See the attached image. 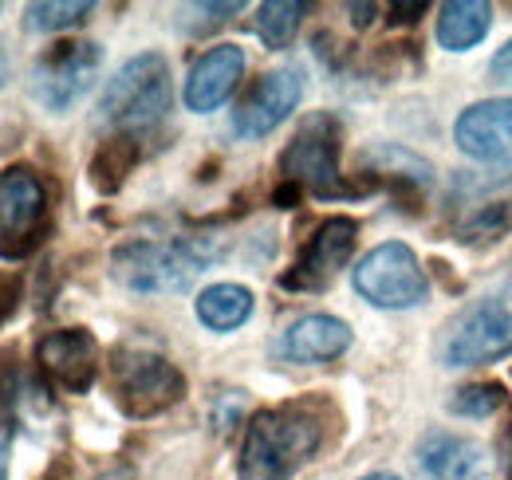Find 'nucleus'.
I'll list each match as a JSON object with an SVG mask.
<instances>
[{"instance_id":"1","label":"nucleus","mask_w":512,"mask_h":480,"mask_svg":"<svg viewBox=\"0 0 512 480\" xmlns=\"http://www.w3.org/2000/svg\"><path fill=\"white\" fill-rule=\"evenodd\" d=\"M323 429L320 421L296 406L264 410L249 421L237 480H292L296 469L320 449Z\"/></svg>"},{"instance_id":"2","label":"nucleus","mask_w":512,"mask_h":480,"mask_svg":"<svg viewBox=\"0 0 512 480\" xmlns=\"http://www.w3.org/2000/svg\"><path fill=\"white\" fill-rule=\"evenodd\" d=\"M209 260H213V248L197 240H134L115 252L111 272L130 292L166 296V292H186L209 268Z\"/></svg>"},{"instance_id":"3","label":"nucleus","mask_w":512,"mask_h":480,"mask_svg":"<svg viewBox=\"0 0 512 480\" xmlns=\"http://www.w3.org/2000/svg\"><path fill=\"white\" fill-rule=\"evenodd\" d=\"M170 103H174L170 63L158 52H142L107 79V91L99 99V119L119 130H146L166 119Z\"/></svg>"},{"instance_id":"4","label":"nucleus","mask_w":512,"mask_h":480,"mask_svg":"<svg viewBox=\"0 0 512 480\" xmlns=\"http://www.w3.org/2000/svg\"><path fill=\"white\" fill-rule=\"evenodd\" d=\"M111 378H115V398L130 418H154L186 394L182 370L158 351H142V347H123L111 362Z\"/></svg>"},{"instance_id":"5","label":"nucleus","mask_w":512,"mask_h":480,"mask_svg":"<svg viewBox=\"0 0 512 480\" xmlns=\"http://www.w3.org/2000/svg\"><path fill=\"white\" fill-rule=\"evenodd\" d=\"M355 292L375 307L386 311H406L418 307L430 292V280L418 264V256L402 244V240H386L379 248H371L359 268H355Z\"/></svg>"},{"instance_id":"6","label":"nucleus","mask_w":512,"mask_h":480,"mask_svg":"<svg viewBox=\"0 0 512 480\" xmlns=\"http://www.w3.org/2000/svg\"><path fill=\"white\" fill-rule=\"evenodd\" d=\"M280 170L288 185H308L316 197H351L355 189L343 185L339 174V122L331 115H316L288 142L280 154Z\"/></svg>"},{"instance_id":"7","label":"nucleus","mask_w":512,"mask_h":480,"mask_svg":"<svg viewBox=\"0 0 512 480\" xmlns=\"http://www.w3.org/2000/svg\"><path fill=\"white\" fill-rule=\"evenodd\" d=\"M442 366H485L512 355V311L497 300L465 307L442 335Z\"/></svg>"},{"instance_id":"8","label":"nucleus","mask_w":512,"mask_h":480,"mask_svg":"<svg viewBox=\"0 0 512 480\" xmlns=\"http://www.w3.org/2000/svg\"><path fill=\"white\" fill-rule=\"evenodd\" d=\"M99 63H103V52H99L95 44L64 40V44H56L48 56H40L36 71H32V95H36L48 111L64 115V111H71V107L87 95V87H91L95 75H99Z\"/></svg>"},{"instance_id":"9","label":"nucleus","mask_w":512,"mask_h":480,"mask_svg":"<svg viewBox=\"0 0 512 480\" xmlns=\"http://www.w3.org/2000/svg\"><path fill=\"white\" fill-rule=\"evenodd\" d=\"M48 193L32 170H0V256H24L44 221Z\"/></svg>"},{"instance_id":"10","label":"nucleus","mask_w":512,"mask_h":480,"mask_svg":"<svg viewBox=\"0 0 512 480\" xmlns=\"http://www.w3.org/2000/svg\"><path fill=\"white\" fill-rule=\"evenodd\" d=\"M300 99H304V71L300 67H276V71L260 75L249 99L237 107L233 130L241 138H264L300 107Z\"/></svg>"},{"instance_id":"11","label":"nucleus","mask_w":512,"mask_h":480,"mask_svg":"<svg viewBox=\"0 0 512 480\" xmlns=\"http://www.w3.org/2000/svg\"><path fill=\"white\" fill-rule=\"evenodd\" d=\"M414 461H418L422 480H493L489 449L473 437H457L446 429L422 433Z\"/></svg>"},{"instance_id":"12","label":"nucleus","mask_w":512,"mask_h":480,"mask_svg":"<svg viewBox=\"0 0 512 480\" xmlns=\"http://www.w3.org/2000/svg\"><path fill=\"white\" fill-rule=\"evenodd\" d=\"M359 237V225L351 217H331L316 229V237L304 244L296 268L284 276V288H296V292H320L331 284V276L347 264L351 248Z\"/></svg>"},{"instance_id":"13","label":"nucleus","mask_w":512,"mask_h":480,"mask_svg":"<svg viewBox=\"0 0 512 480\" xmlns=\"http://www.w3.org/2000/svg\"><path fill=\"white\" fill-rule=\"evenodd\" d=\"M461 154L477 162H501L512 154V99H485L461 111L453 122Z\"/></svg>"},{"instance_id":"14","label":"nucleus","mask_w":512,"mask_h":480,"mask_svg":"<svg viewBox=\"0 0 512 480\" xmlns=\"http://www.w3.org/2000/svg\"><path fill=\"white\" fill-rule=\"evenodd\" d=\"M36 359L44 366V374L64 386L71 394L91 390L95 370H99V347L87 331H52L48 339H40Z\"/></svg>"},{"instance_id":"15","label":"nucleus","mask_w":512,"mask_h":480,"mask_svg":"<svg viewBox=\"0 0 512 480\" xmlns=\"http://www.w3.org/2000/svg\"><path fill=\"white\" fill-rule=\"evenodd\" d=\"M245 75V52L237 44H217L209 48L201 60L190 67V79H186V107L197 115H209L217 111L241 83Z\"/></svg>"},{"instance_id":"16","label":"nucleus","mask_w":512,"mask_h":480,"mask_svg":"<svg viewBox=\"0 0 512 480\" xmlns=\"http://www.w3.org/2000/svg\"><path fill=\"white\" fill-rule=\"evenodd\" d=\"M347 347H351V327H347L343 319H335V315H304V319H296V323L280 335L276 355L288 362H308V366H316V362L339 359Z\"/></svg>"},{"instance_id":"17","label":"nucleus","mask_w":512,"mask_h":480,"mask_svg":"<svg viewBox=\"0 0 512 480\" xmlns=\"http://www.w3.org/2000/svg\"><path fill=\"white\" fill-rule=\"evenodd\" d=\"M493 28V8L485 0H446L438 12V44L446 52L477 48Z\"/></svg>"},{"instance_id":"18","label":"nucleus","mask_w":512,"mask_h":480,"mask_svg":"<svg viewBox=\"0 0 512 480\" xmlns=\"http://www.w3.org/2000/svg\"><path fill=\"white\" fill-rule=\"evenodd\" d=\"M253 315V292L241 284H213L197 296V319L209 331H237Z\"/></svg>"},{"instance_id":"19","label":"nucleus","mask_w":512,"mask_h":480,"mask_svg":"<svg viewBox=\"0 0 512 480\" xmlns=\"http://www.w3.org/2000/svg\"><path fill=\"white\" fill-rule=\"evenodd\" d=\"M308 16V4H296V0H268L260 4L256 12V36L268 44V48H288L292 36L300 32V20Z\"/></svg>"},{"instance_id":"20","label":"nucleus","mask_w":512,"mask_h":480,"mask_svg":"<svg viewBox=\"0 0 512 480\" xmlns=\"http://www.w3.org/2000/svg\"><path fill=\"white\" fill-rule=\"evenodd\" d=\"M134 162H138L134 138H111V142L95 154V162H91V181H95L103 193H115V189L123 185V178L134 170Z\"/></svg>"},{"instance_id":"21","label":"nucleus","mask_w":512,"mask_h":480,"mask_svg":"<svg viewBox=\"0 0 512 480\" xmlns=\"http://www.w3.org/2000/svg\"><path fill=\"white\" fill-rule=\"evenodd\" d=\"M91 12L87 0H44V4H28V28L32 32H60V28H75L83 24Z\"/></svg>"},{"instance_id":"22","label":"nucleus","mask_w":512,"mask_h":480,"mask_svg":"<svg viewBox=\"0 0 512 480\" xmlns=\"http://www.w3.org/2000/svg\"><path fill=\"white\" fill-rule=\"evenodd\" d=\"M505 402V390L493 386V382H477V386H465L449 398V410L461 414V418H489L497 406Z\"/></svg>"},{"instance_id":"23","label":"nucleus","mask_w":512,"mask_h":480,"mask_svg":"<svg viewBox=\"0 0 512 480\" xmlns=\"http://www.w3.org/2000/svg\"><path fill=\"white\" fill-rule=\"evenodd\" d=\"M489 75L497 79V83H512V40L493 56V63H489Z\"/></svg>"},{"instance_id":"24","label":"nucleus","mask_w":512,"mask_h":480,"mask_svg":"<svg viewBox=\"0 0 512 480\" xmlns=\"http://www.w3.org/2000/svg\"><path fill=\"white\" fill-rule=\"evenodd\" d=\"M8 453H12V425H0V480H8Z\"/></svg>"},{"instance_id":"25","label":"nucleus","mask_w":512,"mask_h":480,"mask_svg":"<svg viewBox=\"0 0 512 480\" xmlns=\"http://www.w3.org/2000/svg\"><path fill=\"white\" fill-rule=\"evenodd\" d=\"M410 12H426V4H394V20H414Z\"/></svg>"},{"instance_id":"26","label":"nucleus","mask_w":512,"mask_h":480,"mask_svg":"<svg viewBox=\"0 0 512 480\" xmlns=\"http://www.w3.org/2000/svg\"><path fill=\"white\" fill-rule=\"evenodd\" d=\"M351 12H355V24H371V12H375V4H351Z\"/></svg>"},{"instance_id":"27","label":"nucleus","mask_w":512,"mask_h":480,"mask_svg":"<svg viewBox=\"0 0 512 480\" xmlns=\"http://www.w3.org/2000/svg\"><path fill=\"white\" fill-rule=\"evenodd\" d=\"M4 79H8V60H4V52H0V87H4Z\"/></svg>"},{"instance_id":"28","label":"nucleus","mask_w":512,"mask_h":480,"mask_svg":"<svg viewBox=\"0 0 512 480\" xmlns=\"http://www.w3.org/2000/svg\"><path fill=\"white\" fill-rule=\"evenodd\" d=\"M363 480H402V477H394V473H371V477H363Z\"/></svg>"},{"instance_id":"29","label":"nucleus","mask_w":512,"mask_h":480,"mask_svg":"<svg viewBox=\"0 0 512 480\" xmlns=\"http://www.w3.org/2000/svg\"><path fill=\"white\" fill-rule=\"evenodd\" d=\"M509 473H512V433H509Z\"/></svg>"}]
</instances>
